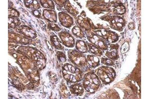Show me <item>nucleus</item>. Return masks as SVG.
I'll return each mask as SVG.
<instances>
[{"label":"nucleus","instance_id":"22","mask_svg":"<svg viewBox=\"0 0 149 99\" xmlns=\"http://www.w3.org/2000/svg\"><path fill=\"white\" fill-rule=\"evenodd\" d=\"M102 63H103L107 66H112L114 64L113 62L107 59H102Z\"/></svg>","mask_w":149,"mask_h":99},{"label":"nucleus","instance_id":"2","mask_svg":"<svg viewBox=\"0 0 149 99\" xmlns=\"http://www.w3.org/2000/svg\"><path fill=\"white\" fill-rule=\"evenodd\" d=\"M100 84V81L98 76L92 72L85 74L83 78V86L85 90L88 92H95Z\"/></svg>","mask_w":149,"mask_h":99},{"label":"nucleus","instance_id":"21","mask_svg":"<svg viewBox=\"0 0 149 99\" xmlns=\"http://www.w3.org/2000/svg\"><path fill=\"white\" fill-rule=\"evenodd\" d=\"M58 59L61 61V62H66V60H67L66 55H65L63 53L58 52Z\"/></svg>","mask_w":149,"mask_h":99},{"label":"nucleus","instance_id":"11","mask_svg":"<svg viewBox=\"0 0 149 99\" xmlns=\"http://www.w3.org/2000/svg\"><path fill=\"white\" fill-rule=\"evenodd\" d=\"M70 90L72 93L77 95H81L84 92L83 86L81 84H74L70 87Z\"/></svg>","mask_w":149,"mask_h":99},{"label":"nucleus","instance_id":"20","mask_svg":"<svg viewBox=\"0 0 149 99\" xmlns=\"http://www.w3.org/2000/svg\"><path fill=\"white\" fill-rule=\"evenodd\" d=\"M106 55L107 57L112 59V60H115L117 59V54L114 51H112L111 52H107L106 53Z\"/></svg>","mask_w":149,"mask_h":99},{"label":"nucleus","instance_id":"6","mask_svg":"<svg viewBox=\"0 0 149 99\" xmlns=\"http://www.w3.org/2000/svg\"><path fill=\"white\" fill-rule=\"evenodd\" d=\"M58 16L60 22L65 27L69 28L71 27L73 24V19L68 14H66L64 12H61L58 15Z\"/></svg>","mask_w":149,"mask_h":99},{"label":"nucleus","instance_id":"9","mask_svg":"<svg viewBox=\"0 0 149 99\" xmlns=\"http://www.w3.org/2000/svg\"><path fill=\"white\" fill-rule=\"evenodd\" d=\"M43 15L50 22H56L57 21V15L54 10H44L43 12Z\"/></svg>","mask_w":149,"mask_h":99},{"label":"nucleus","instance_id":"16","mask_svg":"<svg viewBox=\"0 0 149 99\" xmlns=\"http://www.w3.org/2000/svg\"><path fill=\"white\" fill-rule=\"evenodd\" d=\"M51 41L53 45L57 49H60L62 47L60 42L56 35H53L51 37Z\"/></svg>","mask_w":149,"mask_h":99},{"label":"nucleus","instance_id":"17","mask_svg":"<svg viewBox=\"0 0 149 99\" xmlns=\"http://www.w3.org/2000/svg\"><path fill=\"white\" fill-rule=\"evenodd\" d=\"M40 3L43 7L45 8H54V5L52 1H40Z\"/></svg>","mask_w":149,"mask_h":99},{"label":"nucleus","instance_id":"12","mask_svg":"<svg viewBox=\"0 0 149 99\" xmlns=\"http://www.w3.org/2000/svg\"><path fill=\"white\" fill-rule=\"evenodd\" d=\"M76 49L77 50L82 53H86L88 52V47L86 44L83 41L78 40L76 42Z\"/></svg>","mask_w":149,"mask_h":99},{"label":"nucleus","instance_id":"18","mask_svg":"<svg viewBox=\"0 0 149 99\" xmlns=\"http://www.w3.org/2000/svg\"><path fill=\"white\" fill-rule=\"evenodd\" d=\"M88 46L90 48V52L92 53L95 54V55H99V56H100L102 55V53L100 52V51L95 46L90 45V44H88Z\"/></svg>","mask_w":149,"mask_h":99},{"label":"nucleus","instance_id":"14","mask_svg":"<svg viewBox=\"0 0 149 99\" xmlns=\"http://www.w3.org/2000/svg\"><path fill=\"white\" fill-rule=\"evenodd\" d=\"M25 3L26 7L31 9L37 10L40 8L39 3L36 1H26Z\"/></svg>","mask_w":149,"mask_h":99},{"label":"nucleus","instance_id":"7","mask_svg":"<svg viewBox=\"0 0 149 99\" xmlns=\"http://www.w3.org/2000/svg\"><path fill=\"white\" fill-rule=\"evenodd\" d=\"M71 57H70V60H71L72 62L74 64L76 65L77 66H83V65H84L85 63H86V59H85V57H84L83 55L78 53H76L75 54L71 53Z\"/></svg>","mask_w":149,"mask_h":99},{"label":"nucleus","instance_id":"4","mask_svg":"<svg viewBox=\"0 0 149 99\" xmlns=\"http://www.w3.org/2000/svg\"><path fill=\"white\" fill-rule=\"evenodd\" d=\"M88 39L90 42L92 43L93 44H95V46L98 47L100 50H105L107 49V44L102 40V39L97 36L94 34H92L91 35L88 36Z\"/></svg>","mask_w":149,"mask_h":99},{"label":"nucleus","instance_id":"19","mask_svg":"<svg viewBox=\"0 0 149 99\" xmlns=\"http://www.w3.org/2000/svg\"><path fill=\"white\" fill-rule=\"evenodd\" d=\"M125 12V8L123 6L119 5L115 7L114 12L116 15H122Z\"/></svg>","mask_w":149,"mask_h":99},{"label":"nucleus","instance_id":"13","mask_svg":"<svg viewBox=\"0 0 149 99\" xmlns=\"http://www.w3.org/2000/svg\"><path fill=\"white\" fill-rule=\"evenodd\" d=\"M22 33L26 35L27 37L31 38H35L36 37V32L29 27H24L22 29Z\"/></svg>","mask_w":149,"mask_h":99},{"label":"nucleus","instance_id":"8","mask_svg":"<svg viewBox=\"0 0 149 99\" xmlns=\"http://www.w3.org/2000/svg\"><path fill=\"white\" fill-rule=\"evenodd\" d=\"M110 24L112 26H114V28L118 30L122 28L124 25V21L122 17H113L110 21Z\"/></svg>","mask_w":149,"mask_h":99},{"label":"nucleus","instance_id":"5","mask_svg":"<svg viewBox=\"0 0 149 99\" xmlns=\"http://www.w3.org/2000/svg\"><path fill=\"white\" fill-rule=\"evenodd\" d=\"M59 36L62 41L63 45L66 47H73L74 46V39L71 34L67 32H61L59 33Z\"/></svg>","mask_w":149,"mask_h":99},{"label":"nucleus","instance_id":"1","mask_svg":"<svg viewBox=\"0 0 149 99\" xmlns=\"http://www.w3.org/2000/svg\"><path fill=\"white\" fill-rule=\"evenodd\" d=\"M63 75L65 79L68 82L74 83L81 80L82 77L81 71L80 69L67 63L63 66Z\"/></svg>","mask_w":149,"mask_h":99},{"label":"nucleus","instance_id":"15","mask_svg":"<svg viewBox=\"0 0 149 99\" xmlns=\"http://www.w3.org/2000/svg\"><path fill=\"white\" fill-rule=\"evenodd\" d=\"M72 33L74 35L80 38H83L84 37V34L81 29L78 26H74L73 27V28L72 29Z\"/></svg>","mask_w":149,"mask_h":99},{"label":"nucleus","instance_id":"10","mask_svg":"<svg viewBox=\"0 0 149 99\" xmlns=\"http://www.w3.org/2000/svg\"><path fill=\"white\" fill-rule=\"evenodd\" d=\"M86 61L89 65L93 68L97 67L100 64V60L98 57L94 55H88Z\"/></svg>","mask_w":149,"mask_h":99},{"label":"nucleus","instance_id":"25","mask_svg":"<svg viewBox=\"0 0 149 99\" xmlns=\"http://www.w3.org/2000/svg\"><path fill=\"white\" fill-rule=\"evenodd\" d=\"M10 14H11V15L13 17H17V12L15 10H11V13H9V15Z\"/></svg>","mask_w":149,"mask_h":99},{"label":"nucleus","instance_id":"23","mask_svg":"<svg viewBox=\"0 0 149 99\" xmlns=\"http://www.w3.org/2000/svg\"><path fill=\"white\" fill-rule=\"evenodd\" d=\"M49 25H50V26L51 27V28L53 30H55L56 31H59L60 30L59 28L58 27V26L57 25L51 24H49Z\"/></svg>","mask_w":149,"mask_h":99},{"label":"nucleus","instance_id":"24","mask_svg":"<svg viewBox=\"0 0 149 99\" xmlns=\"http://www.w3.org/2000/svg\"><path fill=\"white\" fill-rule=\"evenodd\" d=\"M128 26L129 29L131 30H134V29L135 28V24L133 22L129 23L128 24Z\"/></svg>","mask_w":149,"mask_h":99},{"label":"nucleus","instance_id":"3","mask_svg":"<svg viewBox=\"0 0 149 99\" xmlns=\"http://www.w3.org/2000/svg\"><path fill=\"white\" fill-rule=\"evenodd\" d=\"M97 75L101 80L104 84H109L115 79V71L113 69L109 66H102L98 69Z\"/></svg>","mask_w":149,"mask_h":99}]
</instances>
